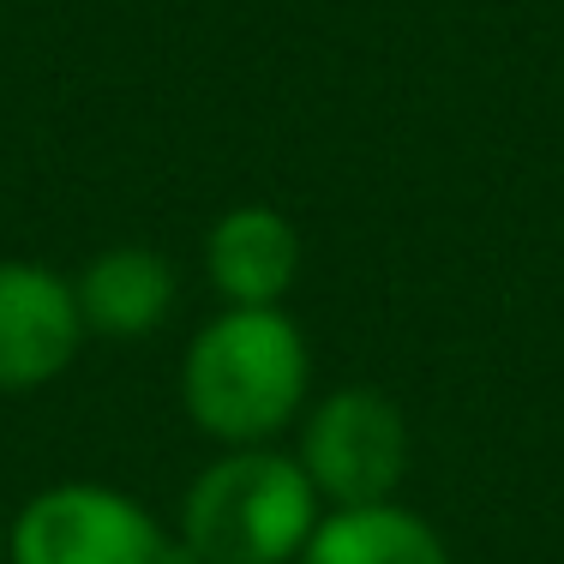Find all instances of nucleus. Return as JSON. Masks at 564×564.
<instances>
[{
	"mask_svg": "<svg viewBox=\"0 0 564 564\" xmlns=\"http://www.w3.org/2000/svg\"><path fill=\"white\" fill-rule=\"evenodd\" d=\"M313 391V348L289 306H223L181 355V409L223 451L276 445Z\"/></svg>",
	"mask_w": 564,
	"mask_h": 564,
	"instance_id": "obj_1",
	"label": "nucleus"
},
{
	"mask_svg": "<svg viewBox=\"0 0 564 564\" xmlns=\"http://www.w3.org/2000/svg\"><path fill=\"white\" fill-rule=\"evenodd\" d=\"M325 522L301 456L276 445L223 451L181 492V534L193 564H294Z\"/></svg>",
	"mask_w": 564,
	"mask_h": 564,
	"instance_id": "obj_2",
	"label": "nucleus"
},
{
	"mask_svg": "<svg viewBox=\"0 0 564 564\" xmlns=\"http://www.w3.org/2000/svg\"><path fill=\"white\" fill-rule=\"evenodd\" d=\"M7 564H193L151 505L102 480H55L7 522Z\"/></svg>",
	"mask_w": 564,
	"mask_h": 564,
	"instance_id": "obj_3",
	"label": "nucleus"
},
{
	"mask_svg": "<svg viewBox=\"0 0 564 564\" xmlns=\"http://www.w3.org/2000/svg\"><path fill=\"white\" fill-rule=\"evenodd\" d=\"M301 468L325 510L391 505L409 475V421L372 384H337L301 421Z\"/></svg>",
	"mask_w": 564,
	"mask_h": 564,
	"instance_id": "obj_4",
	"label": "nucleus"
},
{
	"mask_svg": "<svg viewBox=\"0 0 564 564\" xmlns=\"http://www.w3.org/2000/svg\"><path fill=\"white\" fill-rule=\"evenodd\" d=\"M85 343L73 276L36 259H0V397L55 384Z\"/></svg>",
	"mask_w": 564,
	"mask_h": 564,
	"instance_id": "obj_5",
	"label": "nucleus"
},
{
	"mask_svg": "<svg viewBox=\"0 0 564 564\" xmlns=\"http://www.w3.org/2000/svg\"><path fill=\"white\" fill-rule=\"evenodd\" d=\"M73 294H78L85 337L144 343L174 318L181 276H174V264L156 247L120 240V247H102L97 259H85V271L73 276Z\"/></svg>",
	"mask_w": 564,
	"mask_h": 564,
	"instance_id": "obj_6",
	"label": "nucleus"
},
{
	"mask_svg": "<svg viewBox=\"0 0 564 564\" xmlns=\"http://www.w3.org/2000/svg\"><path fill=\"white\" fill-rule=\"evenodd\" d=\"M205 276L223 306H282L301 276V235L276 205H235L205 235Z\"/></svg>",
	"mask_w": 564,
	"mask_h": 564,
	"instance_id": "obj_7",
	"label": "nucleus"
},
{
	"mask_svg": "<svg viewBox=\"0 0 564 564\" xmlns=\"http://www.w3.org/2000/svg\"><path fill=\"white\" fill-rule=\"evenodd\" d=\"M294 564H451V546L421 510L391 499L367 510H325Z\"/></svg>",
	"mask_w": 564,
	"mask_h": 564,
	"instance_id": "obj_8",
	"label": "nucleus"
},
{
	"mask_svg": "<svg viewBox=\"0 0 564 564\" xmlns=\"http://www.w3.org/2000/svg\"><path fill=\"white\" fill-rule=\"evenodd\" d=\"M7 522H12V517L0 510V564H7Z\"/></svg>",
	"mask_w": 564,
	"mask_h": 564,
	"instance_id": "obj_9",
	"label": "nucleus"
}]
</instances>
